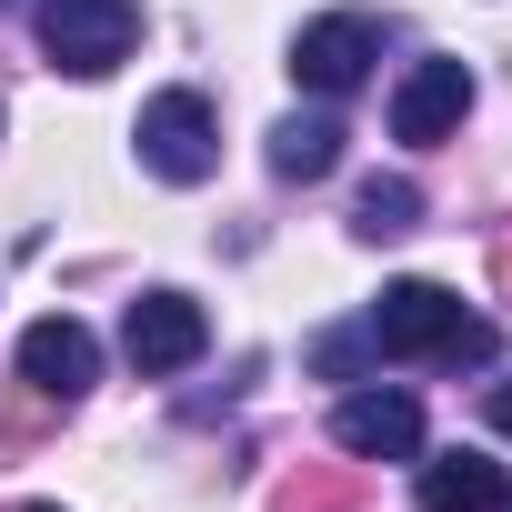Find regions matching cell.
<instances>
[{
  "mask_svg": "<svg viewBox=\"0 0 512 512\" xmlns=\"http://www.w3.org/2000/svg\"><path fill=\"white\" fill-rule=\"evenodd\" d=\"M372 61H382V21H372V11H332V21H312V31L292 41V81H302V91H322V101L362 91V81H372Z\"/></svg>",
  "mask_w": 512,
  "mask_h": 512,
  "instance_id": "obj_4",
  "label": "cell"
},
{
  "mask_svg": "<svg viewBox=\"0 0 512 512\" xmlns=\"http://www.w3.org/2000/svg\"><path fill=\"white\" fill-rule=\"evenodd\" d=\"M492 432H512V382H492Z\"/></svg>",
  "mask_w": 512,
  "mask_h": 512,
  "instance_id": "obj_14",
  "label": "cell"
},
{
  "mask_svg": "<svg viewBox=\"0 0 512 512\" xmlns=\"http://www.w3.org/2000/svg\"><path fill=\"white\" fill-rule=\"evenodd\" d=\"M141 41V0H41V51L71 81H111Z\"/></svg>",
  "mask_w": 512,
  "mask_h": 512,
  "instance_id": "obj_2",
  "label": "cell"
},
{
  "mask_svg": "<svg viewBox=\"0 0 512 512\" xmlns=\"http://www.w3.org/2000/svg\"><path fill=\"white\" fill-rule=\"evenodd\" d=\"M462 111H472V71H462V61H412L402 91H392V141L432 151V141L462 131Z\"/></svg>",
  "mask_w": 512,
  "mask_h": 512,
  "instance_id": "obj_6",
  "label": "cell"
},
{
  "mask_svg": "<svg viewBox=\"0 0 512 512\" xmlns=\"http://www.w3.org/2000/svg\"><path fill=\"white\" fill-rule=\"evenodd\" d=\"M502 512H512V502H502Z\"/></svg>",
  "mask_w": 512,
  "mask_h": 512,
  "instance_id": "obj_17",
  "label": "cell"
},
{
  "mask_svg": "<svg viewBox=\"0 0 512 512\" xmlns=\"http://www.w3.org/2000/svg\"><path fill=\"white\" fill-rule=\"evenodd\" d=\"M312 362H322V372H362V362H372V332H322Z\"/></svg>",
  "mask_w": 512,
  "mask_h": 512,
  "instance_id": "obj_13",
  "label": "cell"
},
{
  "mask_svg": "<svg viewBox=\"0 0 512 512\" xmlns=\"http://www.w3.org/2000/svg\"><path fill=\"white\" fill-rule=\"evenodd\" d=\"M121 352H131V372H191L211 352V322H201L191 292H141L121 312Z\"/></svg>",
  "mask_w": 512,
  "mask_h": 512,
  "instance_id": "obj_5",
  "label": "cell"
},
{
  "mask_svg": "<svg viewBox=\"0 0 512 512\" xmlns=\"http://www.w3.org/2000/svg\"><path fill=\"white\" fill-rule=\"evenodd\" d=\"M31 512H51V502H31Z\"/></svg>",
  "mask_w": 512,
  "mask_h": 512,
  "instance_id": "obj_15",
  "label": "cell"
},
{
  "mask_svg": "<svg viewBox=\"0 0 512 512\" xmlns=\"http://www.w3.org/2000/svg\"><path fill=\"white\" fill-rule=\"evenodd\" d=\"M332 442L352 462H422V402L412 392H342Z\"/></svg>",
  "mask_w": 512,
  "mask_h": 512,
  "instance_id": "obj_7",
  "label": "cell"
},
{
  "mask_svg": "<svg viewBox=\"0 0 512 512\" xmlns=\"http://www.w3.org/2000/svg\"><path fill=\"white\" fill-rule=\"evenodd\" d=\"M412 211H422V191H412V181H362L352 231H362V241H392V231H412Z\"/></svg>",
  "mask_w": 512,
  "mask_h": 512,
  "instance_id": "obj_11",
  "label": "cell"
},
{
  "mask_svg": "<svg viewBox=\"0 0 512 512\" xmlns=\"http://www.w3.org/2000/svg\"><path fill=\"white\" fill-rule=\"evenodd\" d=\"M412 492H422V512H502L512 502V482H502L492 452H432Z\"/></svg>",
  "mask_w": 512,
  "mask_h": 512,
  "instance_id": "obj_9",
  "label": "cell"
},
{
  "mask_svg": "<svg viewBox=\"0 0 512 512\" xmlns=\"http://www.w3.org/2000/svg\"><path fill=\"white\" fill-rule=\"evenodd\" d=\"M21 382H31V392H51V402H81V392L101 382V342H91L71 312H51V322H31V332H21Z\"/></svg>",
  "mask_w": 512,
  "mask_h": 512,
  "instance_id": "obj_8",
  "label": "cell"
},
{
  "mask_svg": "<svg viewBox=\"0 0 512 512\" xmlns=\"http://www.w3.org/2000/svg\"><path fill=\"white\" fill-rule=\"evenodd\" d=\"M352 492H362V482H352V472H292V482H282V492H272V512H342V502H352Z\"/></svg>",
  "mask_w": 512,
  "mask_h": 512,
  "instance_id": "obj_12",
  "label": "cell"
},
{
  "mask_svg": "<svg viewBox=\"0 0 512 512\" xmlns=\"http://www.w3.org/2000/svg\"><path fill=\"white\" fill-rule=\"evenodd\" d=\"M141 171H161V181H211V161H221V121H211V101L201 91H161L151 111H141Z\"/></svg>",
  "mask_w": 512,
  "mask_h": 512,
  "instance_id": "obj_3",
  "label": "cell"
},
{
  "mask_svg": "<svg viewBox=\"0 0 512 512\" xmlns=\"http://www.w3.org/2000/svg\"><path fill=\"white\" fill-rule=\"evenodd\" d=\"M0 11H11V0H0Z\"/></svg>",
  "mask_w": 512,
  "mask_h": 512,
  "instance_id": "obj_16",
  "label": "cell"
},
{
  "mask_svg": "<svg viewBox=\"0 0 512 512\" xmlns=\"http://www.w3.org/2000/svg\"><path fill=\"white\" fill-rule=\"evenodd\" d=\"M272 171H282V181H322V171H342V121H332V111H292V121L272 131Z\"/></svg>",
  "mask_w": 512,
  "mask_h": 512,
  "instance_id": "obj_10",
  "label": "cell"
},
{
  "mask_svg": "<svg viewBox=\"0 0 512 512\" xmlns=\"http://www.w3.org/2000/svg\"><path fill=\"white\" fill-rule=\"evenodd\" d=\"M362 332L382 362H492V322L462 312V292H442V282H392Z\"/></svg>",
  "mask_w": 512,
  "mask_h": 512,
  "instance_id": "obj_1",
  "label": "cell"
}]
</instances>
